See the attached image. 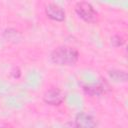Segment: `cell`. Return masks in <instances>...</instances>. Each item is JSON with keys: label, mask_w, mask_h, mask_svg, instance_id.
<instances>
[{"label": "cell", "mask_w": 128, "mask_h": 128, "mask_svg": "<svg viewBox=\"0 0 128 128\" xmlns=\"http://www.w3.org/2000/svg\"><path fill=\"white\" fill-rule=\"evenodd\" d=\"M50 59L59 66H73L79 59V52L71 46H58L51 52Z\"/></svg>", "instance_id": "6da1fadb"}, {"label": "cell", "mask_w": 128, "mask_h": 128, "mask_svg": "<svg viewBox=\"0 0 128 128\" xmlns=\"http://www.w3.org/2000/svg\"><path fill=\"white\" fill-rule=\"evenodd\" d=\"M3 35H4V37H5L7 40H9V41H12V40H13L14 42H16V40H19V39H20V34H19V32H18L17 30L13 29V28L6 29Z\"/></svg>", "instance_id": "ba28073f"}, {"label": "cell", "mask_w": 128, "mask_h": 128, "mask_svg": "<svg viewBox=\"0 0 128 128\" xmlns=\"http://www.w3.org/2000/svg\"><path fill=\"white\" fill-rule=\"evenodd\" d=\"M65 94L57 87H51L47 89L43 94V101L50 106H59L63 103Z\"/></svg>", "instance_id": "3957f363"}, {"label": "cell", "mask_w": 128, "mask_h": 128, "mask_svg": "<svg viewBox=\"0 0 128 128\" xmlns=\"http://www.w3.org/2000/svg\"><path fill=\"white\" fill-rule=\"evenodd\" d=\"M82 89L89 96H100L109 90V85L106 81L101 80L97 84H85Z\"/></svg>", "instance_id": "8992f818"}, {"label": "cell", "mask_w": 128, "mask_h": 128, "mask_svg": "<svg viewBox=\"0 0 128 128\" xmlns=\"http://www.w3.org/2000/svg\"><path fill=\"white\" fill-rule=\"evenodd\" d=\"M75 12L83 21L87 23H94L97 21L98 14L94 7L88 2H78L75 5Z\"/></svg>", "instance_id": "7a4b0ae2"}, {"label": "cell", "mask_w": 128, "mask_h": 128, "mask_svg": "<svg viewBox=\"0 0 128 128\" xmlns=\"http://www.w3.org/2000/svg\"><path fill=\"white\" fill-rule=\"evenodd\" d=\"M110 43L114 47H120V46H122L125 43V40L120 35H113L111 37V39H110Z\"/></svg>", "instance_id": "9c48e42d"}, {"label": "cell", "mask_w": 128, "mask_h": 128, "mask_svg": "<svg viewBox=\"0 0 128 128\" xmlns=\"http://www.w3.org/2000/svg\"><path fill=\"white\" fill-rule=\"evenodd\" d=\"M0 128H13V127L8 123H3V124L0 125Z\"/></svg>", "instance_id": "30bf717a"}, {"label": "cell", "mask_w": 128, "mask_h": 128, "mask_svg": "<svg viewBox=\"0 0 128 128\" xmlns=\"http://www.w3.org/2000/svg\"><path fill=\"white\" fill-rule=\"evenodd\" d=\"M74 126L75 128H96V120L91 114L79 112L75 116Z\"/></svg>", "instance_id": "5b68a950"}, {"label": "cell", "mask_w": 128, "mask_h": 128, "mask_svg": "<svg viewBox=\"0 0 128 128\" xmlns=\"http://www.w3.org/2000/svg\"><path fill=\"white\" fill-rule=\"evenodd\" d=\"M45 14L49 19L57 22L64 21L66 17L64 9L56 3H48L45 6Z\"/></svg>", "instance_id": "277c9868"}, {"label": "cell", "mask_w": 128, "mask_h": 128, "mask_svg": "<svg viewBox=\"0 0 128 128\" xmlns=\"http://www.w3.org/2000/svg\"><path fill=\"white\" fill-rule=\"evenodd\" d=\"M109 77L115 81V82H126L128 79L127 72L124 70H119V69H112L108 71Z\"/></svg>", "instance_id": "52a82bcc"}]
</instances>
